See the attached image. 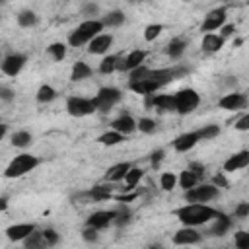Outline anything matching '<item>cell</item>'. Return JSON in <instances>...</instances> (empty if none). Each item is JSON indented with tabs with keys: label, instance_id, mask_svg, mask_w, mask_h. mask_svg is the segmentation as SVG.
Here are the masks:
<instances>
[{
	"label": "cell",
	"instance_id": "f1b7e54d",
	"mask_svg": "<svg viewBox=\"0 0 249 249\" xmlns=\"http://www.w3.org/2000/svg\"><path fill=\"white\" fill-rule=\"evenodd\" d=\"M47 54L53 60H64V56H66V45L64 43H51L47 47Z\"/></svg>",
	"mask_w": 249,
	"mask_h": 249
},
{
	"label": "cell",
	"instance_id": "681fc988",
	"mask_svg": "<svg viewBox=\"0 0 249 249\" xmlns=\"http://www.w3.org/2000/svg\"><path fill=\"white\" fill-rule=\"evenodd\" d=\"M212 185L218 189V187H228V181H226V177L222 175V173H216L214 177H212Z\"/></svg>",
	"mask_w": 249,
	"mask_h": 249
},
{
	"label": "cell",
	"instance_id": "7402d4cb",
	"mask_svg": "<svg viewBox=\"0 0 249 249\" xmlns=\"http://www.w3.org/2000/svg\"><path fill=\"white\" fill-rule=\"evenodd\" d=\"M222 47H224V39H222L220 35H216V33H206V35L202 37V49H204L206 53H218Z\"/></svg>",
	"mask_w": 249,
	"mask_h": 249
},
{
	"label": "cell",
	"instance_id": "f546056e",
	"mask_svg": "<svg viewBox=\"0 0 249 249\" xmlns=\"http://www.w3.org/2000/svg\"><path fill=\"white\" fill-rule=\"evenodd\" d=\"M54 97H56V89H54L53 86L43 84V86L37 89V101H39V103H49V101H53Z\"/></svg>",
	"mask_w": 249,
	"mask_h": 249
},
{
	"label": "cell",
	"instance_id": "603a6c76",
	"mask_svg": "<svg viewBox=\"0 0 249 249\" xmlns=\"http://www.w3.org/2000/svg\"><path fill=\"white\" fill-rule=\"evenodd\" d=\"M230 226H231V220L226 216V214H222V212H218L216 214V222H214V226L210 228V235H224L228 230H230Z\"/></svg>",
	"mask_w": 249,
	"mask_h": 249
},
{
	"label": "cell",
	"instance_id": "e575fe53",
	"mask_svg": "<svg viewBox=\"0 0 249 249\" xmlns=\"http://www.w3.org/2000/svg\"><path fill=\"white\" fill-rule=\"evenodd\" d=\"M196 134H198V140H210V138H216L220 134V126L218 124H206L200 130H196Z\"/></svg>",
	"mask_w": 249,
	"mask_h": 249
},
{
	"label": "cell",
	"instance_id": "c3c4849f",
	"mask_svg": "<svg viewBox=\"0 0 249 249\" xmlns=\"http://www.w3.org/2000/svg\"><path fill=\"white\" fill-rule=\"evenodd\" d=\"M0 99L2 101H12L14 99V91L10 88H6V86H0Z\"/></svg>",
	"mask_w": 249,
	"mask_h": 249
},
{
	"label": "cell",
	"instance_id": "5bb4252c",
	"mask_svg": "<svg viewBox=\"0 0 249 249\" xmlns=\"http://www.w3.org/2000/svg\"><path fill=\"white\" fill-rule=\"evenodd\" d=\"M144 58H146V53H144V51H140V49H136V51L128 53V54H126V58H124L123 62H117V70H128V72H130V70H134V68L142 66Z\"/></svg>",
	"mask_w": 249,
	"mask_h": 249
},
{
	"label": "cell",
	"instance_id": "9c48e42d",
	"mask_svg": "<svg viewBox=\"0 0 249 249\" xmlns=\"http://www.w3.org/2000/svg\"><path fill=\"white\" fill-rule=\"evenodd\" d=\"M226 23V8H214L206 14L204 21H202V31L212 33L216 29H220Z\"/></svg>",
	"mask_w": 249,
	"mask_h": 249
},
{
	"label": "cell",
	"instance_id": "ba28073f",
	"mask_svg": "<svg viewBox=\"0 0 249 249\" xmlns=\"http://www.w3.org/2000/svg\"><path fill=\"white\" fill-rule=\"evenodd\" d=\"M25 54H8L0 60V70L6 76H18L21 72V68L25 66Z\"/></svg>",
	"mask_w": 249,
	"mask_h": 249
},
{
	"label": "cell",
	"instance_id": "836d02e7",
	"mask_svg": "<svg viewBox=\"0 0 249 249\" xmlns=\"http://www.w3.org/2000/svg\"><path fill=\"white\" fill-rule=\"evenodd\" d=\"M117 62H119L117 56H113V54L105 56V58L99 62V72H101V74H111V72H115V70H117Z\"/></svg>",
	"mask_w": 249,
	"mask_h": 249
},
{
	"label": "cell",
	"instance_id": "7bdbcfd3",
	"mask_svg": "<svg viewBox=\"0 0 249 249\" xmlns=\"http://www.w3.org/2000/svg\"><path fill=\"white\" fill-rule=\"evenodd\" d=\"M148 70H150V68H146L144 64L138 66V68H134V70H130V82H140V80H144L146 74H148Z\"/></svg>",
	"mask_w": 249,
	"mask_h": 249
},
{
	"label": "cell",
	"instance_id": "f5cc1de1",
	"mask_svg": "<svg viewBox=\"0 0 249 249\" xmlns=\"http://www.w3.org/2000/svg\"><path fill=\"white\" fill-rule=\"evenodd\" d=\"M84 12H86V14H97V6H95V4H88V6L84 8Z\"/></svg>",
	"mask_w": 249,
	"mask_h": 249
},
{
	"label": "cell",
	"instance_id": "7dc6e473",
	"mask_svg": "<svg viewBox=\"0 0 249 249\" xmlns=\"http://www.w3.org/2000/svg\"><path fill=\"white\" fill-rule=\"evenodd\" d=\"M233 214H235V218H247V214H249V204H247V202H239Z\"/></svg>",
	"mask_w": 249,
	"mask_h": 249
},
{
	"label": "cell",
	"instance_id": "8d00e7d4",
	"mask_svg": "<svg viewBox=\"0 0 249 249\" xmlns=\"http://www.w3.org/2000/svg\"><path fill=\"white\" fill-rule=\"evenodd\" d=\"M175 183H177V177H175L171 171L161 173V177H160V185H161L163 191H173V189H175Z\"/></svg>",
	"mask_w": 249,
	"mask_h": 249
},
{
	"label": "cell",
	"instance_id": "9a60e30c",
	"mask_svg": "<svg viewBox=\"0 0 249 249\" xmlns=\"http://www.w3.org/2000/svg\"><path fill=\"white\" fill-rule=\"evenodd\" d=\"M245 103H247V97H245L243 93H228V95H224V97L218 101V105H220L222 109H226V111L243 109Z\"/></svg>",
	"mask_w": 249,
	"mask_h": 249
},
{
	"label": "cell",
	"instance_id": "816d5d0a",
	"mask_svg": "<svg viewBox=\"0 0 249 249\" xmlns=\"http://www.w3.org/2000/svg\"><path fill=\"white\" fill-rule=\"evenodd\" d=\"M233 31H235V25H222V39H226V37H230V35H233Z\"/></svg>",
	"mask_w": 249,
	"mask_h": 249
},
{
	"label": "cell",
	"instance_id": "44dd1931",
	"mask_svg": "<svg viewBox=\"0 0 249 249\" xmlns=\"http://www.w3.org/2000/svg\"><path fill=\"white\" fill-rule=\"evenodd\" d=\"M91 66L89 64H86L84 60H78L74 66H72V72H70V80L72 82H82V80H86V78H89L91 76Z\"/></svg>",
	"mask_w": 249,
	"mask_h": 249
},
{
	"label": "cell",
	"instance_id": "5b68a950",
	"mask_svg": "<svg viewBox=\"0 0 249 249\" xmlns=\"http://www.w3.org/2000/svg\"><path fill=\"white\" fill-rule=\"evenodd\" d=\"M123 97V93L117 89V88H99L97 95L91 99L95 111H101V113H109L113 109L115 103H119Z\"/></svg>",
	"mask_w": 249,
	"mask_h": 249
},
{
	"label": "cell",
	"instance_id": "1f68e13d",
	"mask_svg": "<svg viewBox=\"0 0 249 249\" xmlns=\"http://www.w3.org/2000/svg\"><path fill=\"white\" fill-rule=\"evenodd\" d=\"M18 23L21 27H33L37 23V14L31 12V10H23V12L18 14Z\"/></svg>",
	"mask_w": 249,
	"mask_h": 249
},
{
	"label": "cell",
	"instance_id": "f6af8a7d",
	"mask_svg": "<svg viewBox=\"0 0 249 249\" xmlns=\"http://www.w3.org/2000/svg\"><path fill=\"white\" fill-rule=\"evenodd\" d=\"M163 156H165V152H163L161 148H160V150H154V152L150 154V161H152V165H154V167H158V165L161 163Z\"/></svg>",
	"mask_w": 249,
	"mask_h": 249
},
{
	"label": "cell",
	"instance_id": "d6986e66",
	"mask_svg": "<svg viewBox=\"0 0 249 249\" xmlns=\"http://www.w3.org/2000/svg\"><path fill=\"white\" fill-rule=\"evenodd\" d=\"M196 142H198V134L196 132H185V134H179L173 140V148L177 152H189Z\"/></svg>",
	"mask_w": 249,
	"mask_h": 249
},
{
	"label": "cell",
	"instance_id": "277c9868",
	"mask_svg": "<svg viewBox=\"0 0 249 249\" xmlns=\"http://www.w3.org/2000/svg\"><path fill=\"white\" fill-rule=\"evenodd\" d=\"M173 99H175V113H179V115H189V113H193V111L198 107V103H200L198 93H196L195 89H191V88L173 93Z\"/></svg>",
	"mask_w": 249,
	"mask_h": 249
},
{
	"label": "cell",
	"instance_id": "8fae6325",
	"mask_svg": "<svg viewBox=\"0 0 249 249\" xmlns=\"http://www.w3.org/2000/svg\"><path fill=\"white\" fill-rule=\"evenodd\" d=\"M113 218H115V210H97L88 218L86 224L93 230H103L109 224H113Z\"/></svg>",
	"mask_w": 249,
	"mask_h": 249
},
{
	"label": "cell",
	"instance_id": "d4e9b609",
	"mask_svg": "<svg viewBox=\"0 0 249 249\" xmlns=\"http://www.w3.org/2000/svg\"><path fill=\"white\" fill-rule=\"evenodd\" d=\"M111 189L113 187H109V185H95L89 193H88V196L91 198V200H107V198H111Z\"/></svg>",
	"mask_w": 249,
	"mask_h": 249
},
{
	"label": "cell",
	"instance_id": "8992f818",
	"mask_svg": "<svg viewBox=\"0 0 249 249\" xmlns=\"http://www.w3.org/2000/svg\"><path fill=\"white\" fill-rule=\"evenodd\" d=\"M66 111H68L72 117H88V115L95 113V107H93L91 99L72 95V97L66 99Z\"/></svg>",
	"mask_w": 249,
	"mask_h": 249
},
{
	"label": "cell",
	"instance_id": "6da1fadb",
	"mask_svg": "<svg viewBox=\"0 0 249 249\" xmlns=\"http://www.w3.org/2000/svg\"><path fill=\"white\" fill-rule=\"evenodd\" d=\"M216 214H218V210H214L212 206H208V204H195V202L185 204V206L175 210V216L187 228H195V226L206 224L208 220L216 218Z\"/></svg>",
	"mask_w": 249,
	"mask_h": 249
},
{
	"label": "cell",
	"instance_id": "9f6ffc18",
	"mask_svg": "<svg viewBox=\"0 0 249 249\" xmlns=\"http://www.w3.org/2000/svg\"><path fill=\"white\" fill-rule=\"evenodd\" d=\"M148 249H161V245H150Z\"/></svg>",
	"mask_w": 249,
	"mask_h": 249
},
{
	"label": "cell",
	"instance_id": "f35d334b",
	"mask_svg": "<svg viewBox=\"0 0 249 249\" xmlns=\"http://www.w3.org/2000/svg\"><path fill=\"white\" fill-rule=\"evenodd\" d=\"M128 220H130V212H128L124 206H121V208L115 210L113 224H117V226H124V224H128Z\"/></svg>",
	"mask_w": 249,
	"mask_h": 249
},
{
	"label": "cell",
	"instance_id": "83f0119b",
	"mask_svg": "<svg viewBox=\"0 0 249 249\" xmlns=\"http://www.w3.org/2000/svg\"><path fill=\"white\" fill-rule=\"evenodd\" d=\"M123 140H124V136L119 134V132H115V130H107V132H103L97 138V142L103 144V146H115V144H121Z\"/></svg>",
	"mask_w": 249,
	"mask_h": 249
},
{
	"label": "cell",
	"instance_id": "ab89813d",
	"mask_svg": "<svg viewBox=\"0 0 249 249\" xmlns=\"http://www.w3.org/2000/svg\"><path fill=\"white\" fill-rule=\"evenodd\" d=\"M161 29H163L161 23H150V25L144 29V39H146V41H154V39L161 33Z\"/></svg>",
	"mask_w": 249,
	"mask_h": 249
},
{
	"label": "cell",
	"instance_id": "11a10c76",
	"mask_svg": "<svg viewBox=\"0 0 249 249\" xmlns=\"http://www.w3.org/2000/svg\"><path fill=\"white\" fill-rule=\"evenodd\" d=\"M6 130H8V126H6V124H2V123H0V140H2V138H4V136H6Z\"/></svg>",
	"mask_w": 249,
	"mask_h": 249
},
{
	"label": "cell",
	"instance_id": "bcb514c9",
	"mask_svg": "<svg viewBox=\"0 0 249 249\" xmlns=\"http://www.w3.org/2000/svg\"><path fill=\"white\" fill-rule=\"evenodd\" d=\"M82 237L86 239V241H97V230H93V228H89V226H86V230L82 231Z\"/></svg>",
	"mask_w": 249,
	"mask_h": 249
},
{
	"label": "cell",
	"instance_id": "4316f807",
	"mask_svg": "<svg viewBox=\"0 0 249 249\" xmlns=\"http://www.w3.org/2000/svg\"><path fill=\"white\" fill-rule=\"evenodd\" d=\"M101 23H103V27H119V25H123V23H124V14H123V12H119V10L109 12V14L101 19Z\"/></svg>",
	"mask_w": 249,
	"mask_h": 249
},
{
	"label": "cell",
	"instance_id": "d6a6232c",
	"mask_svg": "<svg viewBox=\"0 0 249 249\" xmlns=\"http://www.w3.org/2000/svg\"><path fill=\"white\" fill-rule=\"evenodd\" d=\"M31 134L27 132V130H19V132H14L12 134V144L16 146V148H25V146H29L31 144Z\"/></svg>",
	"mask_w": 249,
	"mask_h": 249
},
{
	"label": "cell",
	"instance_id": "4dcf8cb0",
	"mask_svg": "<svg viewBox=\"0 0 249 249\" xmlns=\"http://www.w3.org/2000/svg\"><path fill=\"white\" fill-rule=\"evenodd\" d=\"M142 179V169H138V167H130L128 171H126V175H124V183H126V191H130V189H134L136 187V183Z\"/></svg>",
	"mask_w": 249,
	"mask_h": 249
},
{
	"label": "cell",
	"instance_id": "cb8c5ba5",
	"mask_svg": "<svg viewBox=\"0 0 249 249\" xmlns=\"http://www.w3.org/2000/svg\"><path fill=\"white\" fill-rule=\"evenodd\" d=\"M185 47H187V41L185 39H181V37H175V39H171L169 43H167V54L171 56V58H179L183 53H185Z\"/></svg>",
	"mask_w": 249,
	"mask_h": 249
},
{
	"label": "cell",
	"instance_id": "30bf717a",
	"mask_svg": "<svg viewBox=\"0 0 249 249\" xmlns=\"http://www.w3.org/2000/svg\"><path fill=\"white\" fill-rule=\"evenodd\" d=\"M111 45H113V35H109V33H99L97 37H93V39L88 43V53H89V54H105Z\"/></svg>",
	"mask_w": 249,
	"mask_h": 249
},
{
	"label": "cell",
	"instance_id": "e0dca14e",
	"mask_svg": "<svg viewBox=\"0 0 249 249\" xmlns=\"http://www.w3.org/2000/svg\"><path fill=\"white\" fill-rule=\"evenodd\" d=\"M247 165H249V152L247 150H241V152L230 156L224 161V171H237V169H243Z\"/></svg>",
	"mask_w": 249,
	"mask_h": 249
},
{
	"label": "cell",
	"instance_id": "74e56055",
	"mask_svg": "<svg viewBox=\"0 0 249 249\" xmlns=\"http://www.w3.org/2000/svg\"><path fill=\"white\" fill-rule=\"evenodd\" d=\"M136 128H140V132H144V134H152V132H156V121H152L148 117H142L136 123Z\"/></svg>",
	"mask_w": 249,
	"mask_h": 249
},
{
	"label": "cell",
	"instance_id": "484cf974",
	"mask_svg": "<svg viewBox=\"0 0 249 249\" xmlns=\"http://www.w3.org/2000/svg\"><path fill=\"white\" fill-rule=\"evenodd\" d=\"M23 243H25V249H45L47 245H45V239H43V231H33V233H29L25 239H23Z\"/></svg>",
	"mask_w": 249,
	"mask_h": 249
},
{
	"label": "cell",
	"instance_id": "f907efd6",
	"mask_svg": "<svg viewBox=\"0 0 249 249\" xmlns=\"http://www.w3.org/2000/svg\"><path fill=\"white\" fill-rule=\"evenodd\" d=\"M235 128H237V130H249V115H243V117L235 123Z\"/></svg>",
	"mask_w": 249,
	"mask_h": 249
},
{
	"label": "cell",
	"instance_id": "60d3db41",
	"mask_svg": "<svg viewBox=\"0 0 249 249\" xmlns=\"http://www.w3.org/2000/svg\"><path fill=\"white\" fill-rule=\"evenodd\" d=\"M233 243H235V247L237 249H249V233L247 231H237L235 235H233Z\"/></svg>",
	"mask_w": 249,
	"mask_h": 249
},
{
	"label": "cell",
	"instance_id": "7c38bea8",
	"mask_svg": "<svg viewBox=\"0 0 249 249\" xmlns=\"http://www.w3.org/2000/svg\"><path fill=\"white\" fill-rule=\"evenodd\" d=\"M200 241V233L195 228H181L173 233V243L175 245H195Z\"/></svg>",
	"mask_w": 249,
	"mask_h": 249
},
{
	"label": "cell",
	"instance_id": "3957f363",
	"mask_svg": "<svg viewBox=\"0 0 249 249\" xmlns=\"http://www.w3.org/2000/svg\"><path fill=\"white\" fill-rule=\"evenodd\" d=\"M37 165H39V158L37 156H33V154H19V156H16L8 163V167L4 169V177H8V179L21 177V175L33 171Z\"/></svg>",
	"mask_w": 249,
	"mask_h": 249
},
{
	"label": "cell",
	"instance_id": "52a82bcc",
	"mask_svg": "<svg viewBox=\"0 0 249 249\" xmlns=\"http://www.w3.org/2000/svg\"><path fill=\"white\" fill-rule=\"evenodd\" d=\"M216 196H218V189L214 185H200V187H193V189L185 191V198L195 204H204Z\"/></svg>",
	"mask_w": 249,
	"mask_h": 249
},
{
	"label": "cell",
	"instance_id": "ffe728a7",
	"mask_svg": "<svg viewBox=\"0 0 249 249\" xmlns=\"http://www.w3.org/2000/svg\"><path fill=\"white\" fill-rule=\"evenodd\" d=\"M128 169H130V163H126V161L117 163V165H113V167H109V169H107L105 179H107L109 183H119V181H123V179H124V175H126V171H128Z\"/></svg>",
	"mask_w": 249,
	"mask_h": 249
},
{
	"label": "cell",
	"instance_id": "db71d44e",
	"mask_svg": "<svg viewBox=\"0 0 249 249\" xmlns=\"http://www.w3.org/2000/svg\"><path fill=\"white\" fill-rule=\"evenodd\" d=\"M8 208V198L6 196H0V212H4Z\"/></svg>",
	"mask_w": 249,
	"mask_h": 249
},
{
	"label": "cell",
	"instance_id": "2e32d148",
	"mask_svg": "<svg viewBox=\"0 0 249 249\" xmlns=\"http://www.w3.org/2000/svg\"><path fill=\"white\" fill-rule=\"evenodd\" d=\"M111 130H115V132L126 136V134H130V132L136 130V121H134L130 115H121V117H117V119L111 123Z\"/></svg>",
	"mask_w": 249,
	"mask_h": 249
},
{
	"label": "cell",
	"instance_id": "d590c367",
	"mask_svg": "<svg viewBox=\"0 0 249 249\" xmlns=\"http://www.w3.org/2000/svg\"><path fill=\"white\" fill-rule=\"evenodd\" d=\"M196 183H198V179L189 171V169H185V171H181V175H179V185L185 189V191H189V189H193V187H196Z\"/></svg>",
	"mask_w": 249,
	"mask_h": 249
},
{
	"label": "cell",
	"instance_id": "ac0fdd59",
	"mask_svg": "<svg viewBox=\"0 0 249 249\" xmlns=\"http://www.w3.org/2000/svg\"><path fill=\"white\" fill-rule=\"evenodd\" d=\"M33 231H35V226L33 224H16V226H10L6 230V235H8L10 241H23Z\"/></svg>",
	"mask_w": 249,
	"mask_h": 249
},
{
	"label": "cell",
	"instance_id": "b9f144b4",
	"mask_svg": "<svg viewBox=\"0 0 249 249\" xmlns=\"http://www.w3.org/2000/svg\"><path fill=\"white\" fill-rule=\"evenodd\" d=\"M43 239H45V245H47V247H53V245L58 243V233H56L53 228H47V230L43 231Z\"/></svg>",
	"mask_w": 249,
	"mask_h": 249
},
{
	"label": "cell",
	"instance_id": "ee69618b",
	"mask_svg": "<svg viewBox=\"0 0 249 249\" xmlns=\"http://www.w3.org/2000/svg\"><path fill=\"white\" fill-rule=\"evenodd\" d=\"M187 169H189L196 179H202V175H204V165H202V163H198V161H193Z\"/></svg>",
	"mask_w": 249,
	"mask_h": 249
},
{
	"label": "cell",
	"instance_id": "4fadbf2b",
	"mask_svg": "<svg viewBox=\"0 0 249 249\" xmlns=\"http://www.w3.org/2000/svg\"><path fill=\"white\" fill-rule=\"evenodd\" d=\"M146 105H154L160 111H175V99L171 93H158V95H146Z\"/></svg>",
	"mask_w": 249,
	"mask_h": 249
},
{
	"label": "cell",
	"instance_id": "7a4b0ae2",
	"mask_svg": "<svg viewBox=\"0 0 249 249\" xmlns=\"http://www.w3.org/2000/svg\"><path fill=\"white\" fill-rule=\"evenodd\" d=\"M103 31V23L99 19H86L82 21L68 37V43L72 47H82L86 43H89L93 37H97L99 33Z\"/></svg>",
	"mask_w": 249,
	"mask_h": 249
}]
</instances>
